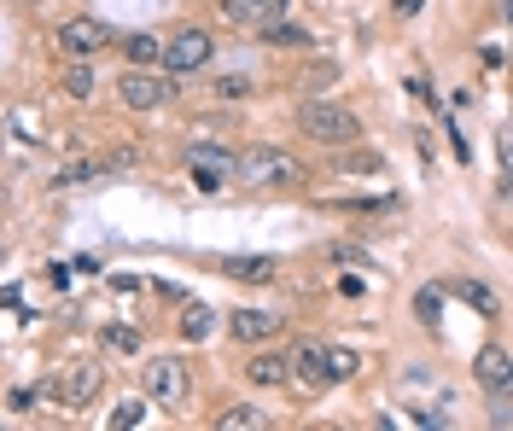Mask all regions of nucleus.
Wrapping results in <instances>:
<instances>
[{"label":"nucleus","mask_w":513,"mask_h":431,"mask_svg":"<svg viewBox=\"0 0 513 431\" xmlns=\"http://www.w3.org/2000/svg\"><path fill=\"white\" fill-rule=\"evenodd\" d=\"M216 426H222V431H263V426H269V414H263V408H251V402H228V408L216 414Z\"/></svg>","instance_id":"obj_16"},{"label":"nucleus","mask_w":513,"mask_h":431,"mask_svg":"<svg viewBox=\"0 0 513 431\" xmlns=\"http://www.w3.org/2000/svg\"><path fill=\"white\" fill-rule=\"evenodd\" d=\"M473 373H479V385L490 391V397H513V356L508 350H479V362H473Z\"/></svg>","instance_id":"obj_10"},{"label":"nucleus","mask_w":513,"mask_h":431,"mask_svg":"<svg viewBox=\"0 0 513 431\" xmlns=\"http://www.w3.org/2000/svg\"><path fill=\"white\" fill-rule=\"evenodd\" d=\"M117 100L129 105V111H152V105L170 100V82H158L146 65H129L123 70V82H117Z\"/></svg>","instance_id":"obj_7"},{"label":"nucleus","mask_w":513,"mask_h":431,"mask_svg":"<svg viewBox=\"0 0 513 431\" xmlns=\"http://www.w3.org/2000/svg\"><path fill=\"white\" fill-rule=\"evenodd\" d=\"M228 332H234L240 344H263V338L280 332V315H269V309H234V315H228Z\"/></svg>","instance_id":"obj_11"},{"label":"nucleus","mask_w":513,"mask_h":431,"mask_svg":"<svg viewBox=\"0 0 513 431\" xmlns=\"http://www.w3.org/2000/svg\"><path fill=\"white\" fill-rule=\"evenodd\" d=\"M280 12H286V0H222L228 24H274Z\"/></svg>","instance_id":"obj_12"},{"label":"nucleus","mask_w":513,"mask_h":431,"mask_svg":"<svg viewBox=\"0 0 513 431\" xmlns=\"http://www.w3.org/2000/svg\"><path fill=\"white\" fill-rule=\"evenodd\" d=\"M181 164L193 169V181H199L205 193H216L228 175H240V152H228V146H210V140H187Z\"/></svg>","instance_id":"obj_3"},{"label":"nucleus","mask_w":513,"mask_h":431,"mask_svg":"<svg viewBox=\"0 0 513 431\" xmlns=\"http://www.w3.org/2000/svg\"><path fill=\"white\" fill-rule=\"evenodd\" d=\"M140 385H146V397L164 402V408H181L187 391H193V379H187V362H181V356H152L146 373H140Z\"/></svg>","instance_id":"obj_4"},{"label":"nucleus","mask_w":513,"mask_h":431,"mask_svg":"<svg viewBox=\"0 0 513 431\" xmlns=\"http://www.w3.org/2000/svg\"><path fill=\"white\" fill-rule=\"evenodd\" d=\"M420 6H426V0H397V12H420Z\"/></svg>","instance_id":"obj_29"},{"label":"nucleus","mask_w":513,"mask_h":431,"mask_svg":"<svg viewBox=\"0 0 513 431\" xmlns=\"http://www.w3.org/2000/svg\"><path fill=\"white\" fill-rule=\"evenodd\" d=\"M245 379H251V385H286V379H292V356L263 350V356H251V362H245Z\"/></svg>","instance_id":"obj_13"},{"label":"nucleus","mask_w":513,"mask_h":431,"mask_svg":"<svg viewBox=\"0 0 513 431\" xmlns=\"http://www.w3.org/2000/svg\"><path fill=\"white\" fill-rule=\"evenodd\" d=\"M59 88H65L70 100H94L100 76H94V65H88V59H70V65H65V76H59Z\"/></svg>","instance_id":"obj_15"},{"label":"nucleus","mask_w":513,"mask_h":431,"mask_svg":"<svg viewBox=\"0 0 513 431\" xmlns=\"http://www.w3.org/2000/svg\"><path fill=\"white\" fill-rule=\"evenodd\" d=\"M100 385H105V373L94 362H76V367H65L59 379H53V402L59 408H88V402L100 397Z\"/></svg>","instance_id":"obj_6"},{"label":"nucleus","mask_w":513,"mask_h":431,"mask_svg":"<svg viewBox=\"0 0 513 431\" xmlns=\"http://www.w3.org/2000/svg\"><path fill=\"white\" fill-rule=\"evenodd\" d=\"M257 41H269V47H309V30H304V24L274 18V24H263V35H257Z\"/></svg>","instance_id":"obj_17"},{"label":"nucleus","mask_w":513,"mask_h":431,"mask_svg":"<svg viewBox=\"0 0 513 431\" xmlns=\"http://www.w3.org/2000/svg\"><path fill=\"white\" fill-rule=\"evenodd\" d=\"M105 41H111V30H105L100 18H70L65 30H59V53L65 59H94Z\"/></svg>","instance_id":"obj_9"},{"label":"nucleus","mask_w":513,"mask_h":431,"mask_svg":"<svg viewBox=\"0 0 513 431\" xmlns=\"http://www.w3.org/2000/svg\"><path fill=\"white\" fill-rule=\"evenodd\" d=\"M298 129L309 140H321V146H350L356 134H362V117L350 111V105H333V100H309L298 111Z\"/></svg>","instance_id":"obj_1"},{"label":"nucleus","mask_w":513,"mask_h":431,"mask_svg":"<svg viewBox=\"0 0 513 431\" xmlns=\"http://www.w3.org/2000/svg\"><path fill=\"white\" fill-rule=\"evenodd\" d=\"M333 76H339V70H333V65H321V70H309V76H304V88H327Z\"/></svg>","instance_id":"obj_27"},{"label":"nucleus","mask_w":513,"mask_h":431,"mask_svg":"<svg viewBox=\"0 0 513 431\" xmlns=\"http://www.w3.org/2000/svg\"><path fill=\"white\" fill-rule=\"evenodd\" d=\"M298 175H304V164L292 152H280V146L240 152V181H251V187H280V181H298Z\"/></svg>","instance_id":"obj_2"},{"label":"nucleus","mask_w":513,"mask_h":431,"mask_svg":"<svg viewBox=\"0 0 513 431\" xmlns=\"http://www.w3.org/2000/svg\"><path fill=\"white\" fill-rule=\"evenodd\" d=\"M292 379H298V385H309V391H327V385H339V362H333V350H321V344L292 350Z\"/></svg>","instance_id":"obj_8"},{"label":"nucleus","mask_w":513,"mask_h":431,"mask_svg":"<svg viewBox=\"0 0 513 431\" xmlns=\"http://www.w3.org/2000/svg\"><path fill=\"white\" fill-rule=\"evenodd\" d=\"M123 59L129 65H152V59H164V41L158 35H123Z\"/></svg>","instance_id":"obj_18"},{"label":"nucleus","mask_w":513,"mask_h":431,"mask_svg":"<svg viewBox=\"0 0 513 431\" xmlns=\"http://www.w3.org/2000/svg\"><path fill=\"white\" fill-rule=\"evenodd\" d=\"M100 344L111 350V356H135V350H140V332L135 327H105Z\"/></svg>","instance_id":"obj_21"},{"label":"nucleus","mask_w":513,"mask_h":431,"mask_svg":"<svg viewBox=\"0 0 513 431\" xmlns=\"http://www.w3.org/2000/svg\"><path fill=\"white\" fill-rule=\"evenodd\" d=\"M455 292H461V303H473V309H479V315H496V309H502V303H496V292H490V286H484V280H461V286H455Z\"/></svg>","instance_id":"obj_20"},{"label":"nucleus","mask_w":513,"mask_h":431,"mask_svg":"<svg viewBox=\"0 0 513 431\" xmlns=\"http://www.w3.org/2000/svg\"><path fill=\"white\" fill-rule=\"evenodd\" d=\"M35 402H41V391H12V397H6V408H12V414H30Z\"/></svg>","instance_id":"obj_26"},{"label":"nucleus","mask_w":513,"mask_h":431,"mask_svg":"<svg viewBox=\"0 0 513 431\" xmlns=\"http://www.w3.org/2000/svg\"><path fill=\"white\" fill-rule=\"evenodd\" d=\"M216 94H222V100H240L245 82H240V76H228V82H216Z\"/></svg>","instance_id":"obj_28"},{"label":"nucleus","mask_w":513,"mask_h":431,"mask_svg":"<svg viewBox=\"0 0 513 431\" xmlns=\"http://www.w3.org/2000/svg\"><path fill=\"white\" fill-rule=\"evenodd\" d=\"M496 146H502V169H508V187H513V123L496 134Z\"/></svg>","instance_id":"obj_25"},{"label":"nucleus","mask_w":513,"mask_h":431,"mask_svg":"<svg viewBox=\"0 0 513 431\" xmlns=\"http://www.w3.org/2000/svg\"><path fill=\"white\" fill-rule=\"evenodd\" d=\"M146 402H152V397H123L117 408H111V414H105V426H111V431L140 426V420H146Z\"/></svg>","instance_id":"obj_19"},{"label":"nucleus","mask_w":513,"mask_h":431,"mask_svg":"<svg viewBox=\"0 0 513 431\" xmlns=\"http://www.w3.org/2000/svg\"><path fill=\"white\" fill-rule=\"evenodd\" d=\"M181 332H187V338H210V332H216V315H210L205 303H187V315H181Z\"/></svg>","instance_id":"obj_22"},{"label":"nucleus","mask_w":513,"mask_h":431,"mask_svg":"<svg viewBox=\"0 0 513 431\" xmlns=\"http://www.w3.org/2000/svg\"><path fill=\"white\" fill-rule=\"evenodd\" d=\"M210 53H216V41H210V30H199V24H187L181 35L164 41V65H170V76H193V70H205Z\"/></svg>","instance_id":"obj_5"},{"label":"nucleus","mask_w":513,"mask_h":431,"mask_svg":"<svg viewBox=\"0 0 513 431\" xmlns=\"http://www.w3.org/2000/svg\"><path fill=\"white\" fill-rule=\"evenodd\" d=\"M414 309H420V321H426V327H438V321H444V315H438V309H444V292H438V286H426V292L414 298Z\"/></svg>","instance_id":"obj_23"},{"label":"nucleus","mask_w":513,"mask_h":431,"mask_svg":"<svg viewBox=\"0 0 513 431\" xmlns=\"http://www.w3.org/2000/svg\"><path fill=\"white\" fill-rule=\"evenodd\" d=\"M274 257H222V274L228 280H251V286H263V280H274Z\"/></svg>","instance_id":"obj_14"},{"label":"nucleus","mask_w":513,"mask_h":431,"mask_svg":"<svg viewBox=\"0 0 513 431\" xmlns=\"http://www.w3.org/2000/svg\"><path fill=\"white\" fill-rule=\"evenodd\" d=\"M100 175V164H70L65 175H59V187H82V181H94Z\"/></svg>","instance_id":"obj_24"}]
</instances>
